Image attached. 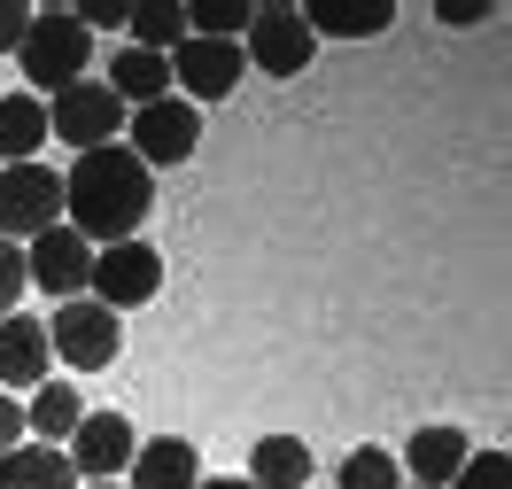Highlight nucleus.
Masks as SVG:
<instances>
[{
    "label": "nucleus",
    "instance_id": "1",
    "mask_svg": "<svg viewBox=\"0 0 512 489\" xmlns=\"http://www.w3.org/2000/svg\"><path fill=\"white\" fill-rule=\"evenodd\" d=\"M156 210V171L132 156V148H86V156L63 171V226L86 241V249H117V241H140V218Z\"/></svg>",
    "mask_w": 512,
    "mask_h": 489
},
{
    "label": "nucleus",
    "instance_id": "2",
    "mask_svg": "<svg viewBox=\"0 0 512 489\" xmlns=\"http://www.w3.org/2000/svg\"><path fill=\"white\" fill-rule=\"evenodd\" d=\"M16 63H24V78H32V101L39 94H63V86H78L86 63H94V32H86L70 8H47V16H32Z\"/></svg>",
    "mask_w": 512,
    "mask_h": 489
},
{
    "label": "nucleus",
    "instance_id": "3",
    "mask_svg": "<svg viewBox=\"0 0 512 489\" xmlns=\"http://www.w3.org/2000/svg\"><path fill=\"white\" fill-rule=\"evenodd\" d=\"M47 350L70 373H101V365H117V350H125V326H117V311H101L94 295H78V303H55Z\"/></svg>",
    "mask_w": 512,
    "mask_h": 489
},
{
    "label": "nucleus",
    "instance_id": "4",
    "mask_svg": "<svg viewBox=\"0 0 512 489\" xmlns=\"http://www.w3.org/2000/svg\"><path fill=\"white\" fill-rule=\"evenodd\" d=\"M47 226H63V179L47 163H8L0 171V241H39Z\"/></svg>",
    "mask_w": 512,
    "mask_h": 489
},
{
    "label": "nucleus",
    "instance_id": "5",
    "mask_svg": "<svg viewBox=\"0 0 512 489\" xmlns=\"http://www.w3.org/2000/svg\"><path fill=\"white\" fill-rule=\"evenodd\" d=\"M311 55H319V39H311V24H303V8H288V0L249 8V63L264 70V78H303Z\"/></svg>",
    "mask_w": 512,
    "mask_h": 489
},
{
    "label": "nucleus",
    "instance_id": "6",
    "mask_svg": "<svg viewBox=\"0 0 512 489\" xmlns=\"http://www.w3.org/2000/svg\"><path fill=\"white\" fill-rule=\"evenodd\" d=\"M125 125H132L125 148L148 163V171H163V163H187L194 148H202V109H194V101H179V94H163V101H148V109H132Z\"/></svg>",
    "mask_w": 512,
    "mask_h": 489
},
{
    "label": "nucleus",
    "instance_id": "7",
    "mask_svg": "<svg viewBox=\"0 0 512 489\" xmlns=\"http://www.w3.org/2000/svg\"><path fill=\"white\" fill-rule=\"evenodd\" d=\"M117 125H125V101L109 94L101 78H78V86H63V94L47 101V132H55V140H70L78 156H86V148H109V140H117Z\"/></svg>",
    "mask_w": 512,
    "mask_h": 489
},
{
    "label": "nucleus",
    "instance_id": "8",
    "mask_svg": "<svg viewBox=\"0 0 512 489\" xmlns=\"http://www.w3.org/2000/svg\"><path fill=\"white\" fill-rule=\"evenodd\" d=\"M163 288V257L148 249V241H117V249H94V280H86V295H94L101 311H140L148 295Z\"/></svg>",
    "mask_w": 512,
    "mask_h": 489
},
{
    "label": "nucleus",
    "instance_id": "9",
    "mask_svg": "<svg viewBox=\"0 0 512 489\" xmlns=\"http://www.w3.org/2000/svg\"><path fill=\"white\" fill-rule=\"evenodd\" d=\"M163 63L171 86H187V101H225L241 86V39H179Z\"/></svg>",
    "mask_w": 512,
    "mask_h": 489
},
{
    "label": "nucleus",
    "instance_id": "10",
    "mask_svg": "<svg viewBox=\"0 0 512 489\" xmlns=\"http://www.w3.org/2000/svg\"><path fill=\"white\" fill-rule=\"evenodd\" d=\"M132 451H140V435H132L125 412H86L63 458L78 466V482H117V474L132 466Z\"/></svg>",
    "mask_w": 512,
    "mask_h": 489
},
{
    "label": "nucleus",
    "instance_id": "11",
    "mask_svg": "<svg viewBox=\"0 0 512 489\" xmlns=\"http://www.w3.org/2000/svg\"><path fill=\"white\" fill-rule=\"evenodd\" d=\"M24 280H32V288H47V295H63V303H78V295H86V280H94V249H86L70 226H47L32 249H24Z\"/></svg>",
    "mask_w": 512,
    "mask_h": 489
},
{
    "label": "nucleus",
    "instance_id": "12",
    "mask_svg": "<svg viewBox=\"0 0 512 489\" xmlns=\"http://www.w3.org/2000/svg\"><path fill=\"white\" fill-rule=\"evenodd\" d=\"M47 319H32V311H8L0 319V396L8 389H39V381H55L47 373Z\"/></svg>",
    "mask_w": 512,
    "mask_h": 489
},
{
    "label": "nucleus",
    "instance_id": "13",
    "mask_svg": "<svg viewBox=\"0 0 512 489\" xmlns=\"http://www.w3.org/2000/svg\"><path fill=\"white\" fill-rule=\"evenodd\" d=\"M125 474H132L125 489H194V482H202V458H194L187 435H156V443L132 451Z\"/></svg>",
    "mask_w": 512,
    "mask_h": 489
},
{
    "label": "nucleus",
    "instance_id": "14",
    "mask_svg": "<svg viewBox=\"0 0 512 489\" xmlns=\"http://www.w3.org/2000/svg\"><path fill=\"white\" fill-rule=\"evenodd\" d=\"M101 86L125 101V109H148V101L171 94V63H163V55H148V47H117V63H109V78H101Z\"/></svg>",
    "mask_w": 512,
    "mask_h": 489
},
{
    "label": "nucleus",
    "instance_id": "15",
    "mask_svg": "<svg viewBox=\"0 0 512 489\" xmlns=\"http://www.w3.org/2000/svg\"><path fill=\"white\" fill-rule=\"evenodd\" d=\"M466 451H474V443H466L458 427H419L412 443H404V466L419 474V489H450V474L466 466Z\"/></svg>",
    "mask_w": 512,
    "mask_h": 489
},
{
    "label": "nucleus",
    "instance_id": "16",
    "mask_svg": "<svg viewBox=\"0 0 512 489\" xmlns=\"http://www.w3.org/2000/svg\"><path fill=\"white\" fill-rule=\"evenodd\" d=\"M249 482L256 489H311V443L303 435H264L249 451Z\"/></svg>",
    "mask_w": 512,
    "mask_h": 489
},
{
    "label": "nucleus",
    "instance_id": "17",
    "mask_svg": "<svg viewBox=\"0 0 512 489\" xmlns=\"http://www.w3.org/2000/svg\"><path fill=\"white\" fill-rule=\"evenodd\" d=\"M0 489H78V466L55 443H16L0 458Z\"/></svg>",
    "mask_w": 512,
    "mask_h": 489
},
{
    "label": "nucleus",
    "instance_id": "18",
    "mask_svg": "<svg viewBox=\"0 0 512 489\" xmlns=\"http://www.w3.org/2000/svg\"><path fill=\"white\" fill-rule=\"evenodd\" d=\"M78 420H86V404H78V389H70V381H39L32 404H24V435L55 443V451H63V435H78Z\"/></svg>",
    "mask_w": 512,
    "mask_h": 489
},
{
    "label": "nucleus",
    "instance_id": "19",
    "mask_svg": "<svg viewBox=\"0 0 512 489\" xmlns=\"http://www.w3.org/2000/svg\"><path fill=\"white\" fill-rule=\"evenodd\" d=\"M303 24H311V39H381L388 24H396V0H365V8H326V0H311Z\"/></svg>",
    "mask_w": 512,
    "mask_h": 489
},
{
    "label": "nucleus",
    "instance_id": "20",
    "mask_svg": "<svg viewBox=\"0 0 512 489\" xmlns=\"http://www.w3.org/2000/svg\"><path fill=\"white\" fill-rule=\"evenodd\" d=\"M39 140H47V101L0 94V163H32Z\"/></svg>",
    "mask_w": 512,
    "mask_h": 489
},
{
    "label": "nucleus",
    "instance_id": "21",
    "mask_svg": "<svg viewBox=\"0 0 512 489\" xmlns=\"http://www.w3.org/2000/svg\"><path fill=\"white\" fill-rule=\"evenodd\" d=\"M132 47H148V55H171L179 39H187V0H140L125 16Z\"/></svg>",
    "mask_w": 512,
    "mask_h": 489
},
{
    "label": "nucleus",
    "instance_id": "22",
    "mask_svg": "<svg viewBox=\"0 0 512 489\" xmlns=\"http://www.w3.org/2000/svg\"><path fill=\"white\" fill-rule=\"evenodd\" d=\"M249 0H187V39H241Z\"/></svg>",
    "mask_w": 512,
    "mask_h": 489
},
{
    "label": "nucleus",
    "instance_id": "23",
    "mask_svg": "<svg viewBox=\"0 0 512 489\" xmlns=\"http://www.w3.org/2000/svg\"><path fill=\"white\" fill-rule=\"evenodd\" d=\"M334 489H404V466H396L388 451H373V443H365V451L342 458V482H334Z\"/></svg>",
    "mask_w": 512,
    "mask_h": 489
},
{
    "label": "nucleus",
    "instance_id": "24",
    "mask_svg": "<svg viewBox=\"0 0 512 489\" xmlns=\"http://www.w3.org/2000/svg\"><path fill=\"white\" fill-rule=\"evenodd\" d=\"M450 489H512V458L505 451H466V466L450 474Z\"/></svg>",
    "mask_w": 512,
    "mask_h": 489
},
{
    "label": "nucleus",
    "instance_id": "25",
    "mask_svg": "<svg viewBox=\"0 0 512 489\" xmlns=\"http://www.w3.org/2000/svg\"><path fill=\"white\" fill-rule=\"evenodd\" d=\"M24 288H32V280H24V249H16V241H0V319L24 303Z\"/></svg>",
    "mask_w": 512,
    "mask_h": 489
},
{
    "label": "nucleus",
    "instance_id": "26",
    "mask_svg": "<svg viewBox=\"0 0 512 489\" xmlns=\"http://www.w3.org/2000/svg\"><path fill=\"white\" fill-rule=\"evenodd\" d=\"M70 16H78V24H86V32H125L132 0H78V8H70Z\"/></svg>",
    "mask_w": 512,
    "mask_h": 489
},
{
    "label": "nucleus",
    "instance_id": "27",
    "mask_svg": "<svg viewBox=\"0 0 512 489\" xmlns=\"http://www.w3.org/2000/svg\"><path fill=\"white\" fill-rule=\"evenodd\" d=\"M32 16H39V8H24V0H0V55H16V47H24Z\"/></svg>",
    "mask_w": 512,
    "mask_h": 489
},
{
    "label": "nucleus",
    "instance_id": "28",
    "mask_svg": "<svg viewBox=\"0 0 512 489\" xmlns=\"http://www.w3.org/2000/svg\"><path fill=\"white\" fill-rule=\"evenodd\" d=\"M16 443H24V404H16V396H0V458L16 451Z\"/></svg>",
    "mask_w": 512,
    "mask_h": 489
},
{
    "label": "nucleus",
    "instance_id": "29",
    "mask_svg": "<svg viewBox=\"0 0 512 489\" xmlns=\"http://www.w3.org/2000/svg\"><path fill=\"white\" fill-rule=\"evenodd\" d=\"M450 24H481V16H497V0H443Z\"/></svg>",
    "mask_w": 512,
    "mask_h": 489
},
{
    "label": "nucleus",
    "instance_id": "30",
    "mask_svg": "<svg viewBox=\"0 0 512 489\" xmlns=\"http://www.w3.org/2000/svg\"><path fill=\"white\" fill-rule=\"evenodd\" d=\"M194 489H256V482H194Z\"/></svg>",
    "mask_w": 512,
    "mask_h": 489
},
{
    "label": "nucleus",
    "instance_id": "31",
    "mask_svg": "<svg viewBox=\"0 0 512 489\" xmlns=\"http://www.w3.org/2000/svg\"><path fill=\"white\" fill-rule=\"evenodd\" d=\"M78 489H125V482H78Z\"/></svg>",
    "mask_w": 512,
    "mask_h": 489
},
{
    "label": "nucleus",
    "instance_id": "32",
    "mask_svg": "<svg viewBox=\"0 0 512 489\" xmlns=\"http://www.w3.org/2000/svg\"><path fill=\"white\" fill-rule=\"evenodd\" d=\"M412 489H419V482H412Z\"/></svg>",
    "mask_w": 512,
    "mask_h": 489
}]
</instances>
